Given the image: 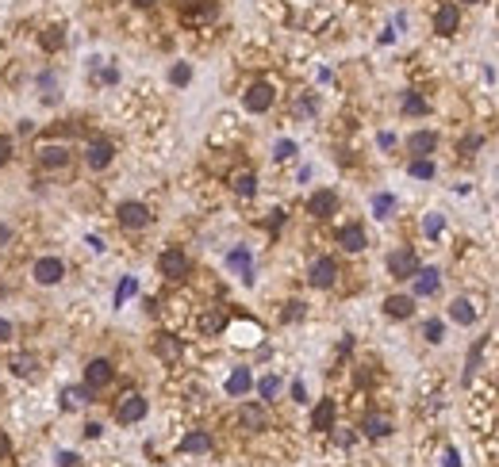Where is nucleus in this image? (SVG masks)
Here are the masks:
<instances>
[{
  "label": "nucleus",
  "instance_id": "32",
  "mask_svg": "<svg viewBox=\"0 0 499 467\" xmlns=\"http://www.w3.org/2000/svg\"><path fill=\"white\" fill-rule=\"evenodd\" d=\"M484 345H488V341H476V345H473V353H469V368H465V379H473V376H476V368H480Z\"/></svg>",
  "mask_w": 499,
  "mask_h": 467
},
{
  "label": "nucleus",
  "instance_id": "29",
  "mask_svg": "<svg viewBox=\"0 0 499 467\" xmlns=\"http://www.w3.org/2000/svg\"><path fill=\"white\" fill-rule=\"evenodd\" d=\"M158 356H161V360H181V341L166 333V337L158 341Z\"/></svg>",
  "mask_w": 499,
  "mask_h": 467
},
{
  "label": "nucleus",
  "instance_id": "41",
  "mask_svg": "<svg viewBox=\"0 0 499 467\" xmlns=\"http://www.w3.org/2000/svg\"><path fill=\"white\" fill-rule=\"evenodd\" d=\"M304 318V303H288V311H284V322H296Z\"/></svg>",
  "mask_w": 499,
  "mask_h": 467
},
{
  "label": "nucleus",
  "instance_id": "48",
  "mask_svg": "<svg viewBox=\"0 0 499 467\" xmlns=\"http://www.w3.org/2000/svg\"><path fill=\"white\" fill-rule=\"evenodd\" d=\"M446 467H461V459H457V452H449V456H446Z\"/></svg>",
  "mask_w": 499,
  "mask_h": 467
},
{
  "label": "nucleus",
  "instance_id": "34",
  "mask_svg": "<svg viewBox=\"0 0 499 467\" xmlns=\"http://www.w3.org/2000/svg\"><path fill=\"white\" fill-rule=\"evenodd\" d=\"M403 111H408V115H423L426 111V100L415 96V92H408V96H403Z\"/></svg>",
  "mask_w": 499,
  "mask_h": 467
},
{
  "label": "nucleus",
  "instance_id": "12",
  "mask_svg": "<svg viewBox=\"0 0 499 467\" xmlns=\"http://www.w3.org/2000/svg\"><path fill=\"white\" fill-rule=\"evenodd\" d=\"M338 246L346 249V253H361V249L369 246V238H365V230L353 222V226H342L338 230Z\"/></svg>",
  "mask_w": 499,
  "mask_h": 467
},
{
  "label": "nucleus",
  "instance_id": "43",
  "mask_svg": "<svg viewBox=\"0 0 499 467\" xmlns=\"http://www.w3.org/2000/svg\"><path fill=\"white\" fill-rule=\"evenodd\" d=\"M12 333H16V329H12V322L0 318V341H12Z\"/></svg>",
  "mask_w": 499,
  "mask_h": 467
},
{
  "label": "nucleus",
  "instance_id": "28",
  "mask_svg": "<svg viewBox=\"0 0 499 467\" xmlns=\"http://www.w3.org/2000/svg\"><path fill=\"white\" fill-rule=\"evenodd\" d=\"M211 448V437L208 433H189L181 441V452H208Z\"/></svg>",
  "mask_w": 499,
  "mask_h": 467
},
{
  "label": "nucleus",
  "instance_id": "40",
  "mask_svg": "<svg viewBox=\"0 0 499 467\" xmlns=\"http://www.w3.org/2000/svg\"><path fill=\"white\" fill-rule=\"evenodd\" d=\"M292 154H296V146H292V142H277V154H273L277 161H288Z\"/></svg>",
  "mask_w": 499,
  "mask_h": 467
},
{
  "label": "nucleus",
  "instance_id": "19",
  "mask_svg": "<svg viewBox=\"0 0 499 467\" xmlns=\"http://www.w3.org/2000/svg\"><path fill=\"white\" fill-rule=\"evenodd\" d=\"M408 146H411V154H415V157H426V154H434V146H438V134H430V131H415Z\"/></svg>",
  "mask_w": 499,
  "mask_h": 467
},
{
  "label": "nucleus",
  "instance_id": "27",
  "mask_svg": "<svg viewBox=\"0 0 499 467\" xmlns=\"http://www.w3.org/2000/svg\"><path fill=\"white\" fill-rule=\"evenodd\" d=\"M392 211H396V196H388V192L373 196V214L376 219H392Z\"/></svg>",
  "mask_w": 499,
  "mask_h": 467
},
{
  "label": "nucleus",
  "instance_id": "45",
  "mask_svg": "<svg viewBox=\"0 0 499 467\" xmlns=\"http://www.w3.org/2000/svg\"><path fill=\"white\" fill-rule=\"evenodd\" d=\"M58 464H62V467H73V464H77V456H73V452H62Z\"/></svg>",
  "mask_w": 499,
  "mask_h": 467
},
{
  "label": "nucleus",
  "instance_id": "2",
  "mask_svg": "<svg viewBox=\"0 0 499 467\" xmlns=\"http://www.w3.org/2000/svg\"><path fill=\"white\" fill-rule=\"evenodd\" d=\"M388 272L396 280H411L419 272V257L411 249H396V253H388Z\"/></svg>",
  "mask_w": 499,
  "mask_h": 467
},
{
  "label": "nucleus",
  "instance_id": "31",
  "mask_svg": "<svg viewBox=\"0 0 499 467\" xmlns=\"http://www.w3.org/2000/svg\"><path fill=\"white\" fill-rule=\"evenodd\" d=\"M411 176L430 181V176H434V161H430V157H415V161H411Z\"/></svg>",
  "mask_w": 499,
  "mask_h": 467
},
{
  "label": "nucleus",
  "instance_id": "47",
  "mask_svg": "<svg viewBox=\"0 0 499 467\" xmlns=\"http://www.w3.org/2000/svg\"><path fill=\"white\" fill-rule=\"evenodd\" d=\"M8 238H12V226H0V249L8 246Z\"/></svg>",
  "mask_w": 499,
  "mask_h": 467
},
{
  "label": "nucleus",
  "instance_id": "7",
  "mask_svg": "<svg viewBox=\"0 0 499 467\" xmlns=\"http://www.w3.org/2000/svg\"><path fill=\"white\" fill-rule=\"evenodd\" d=\"M150 207L146 203H123L119 207V222H123L127 230H142V226H150Z\"/></svg>",
  "mask_w": 499,
  "mask_h": 467
},
{
  "label": "nucleus",
  "instance_id": "17",
  "mask_svg": "<svg viewBox=\"0 0 499 467\" xmlns=\"http://www.w3.org/2000/svg\"><path fill=\"white\" fill-rule=\"evenodd\" d=\"M411 280H415V295H434L438 291V268H419Z\"/></svg>",
  "mask_w": 499,
  "mask_h": 467
},
{
  "label": "nucleus",
  "instance_id": "23",
  "mask_svg": "<svg viewBox=\"0 0 499 467\" xmlns=\"http://www.w3.org/2000/svg\"><path fill=\"white\" fill-rule=\"evenodd\" d=\"M361 429H365V437H388L392 433V421L384 418V414H369V418L361 421Z\"/></svg>",
  "mask_w": 499,
  "mask_h": 467
},
{
  "label": "nucleus",
  "instance_id": "44",
  "mask_svg": "<svg viewBox=\"0 0 499 467\" xmlns=\"http://www.w3.org/2000/svg\"><path fill=\"white\" fill-rule=\"evenodd\" d=\"M8 448H12V441H8V433H4V429H0V459L8 456Z\"/></svg>",
  "mask_w": 499,
  "mask_h": 467
},
{
  "label": "nucleus",
  "instance_id": "4",
  "mask_svg": "<svg viewBox=\"0 0 499 467\" xmlns=\"http://www.w3.org/2000/svg\"><path fill=\"white\" fill-rule=\"evenodd\" d=\"M62 276H66V264H62L58 257H42V261H35V280H39L42 287H54Z\"/></svg>",
  "mask_w": 499,
  "mask_h": 467
},
{
  "label": "nucleus",
  "instance_id": "5",
  "mask_svg": "<svg viewBox=\"0 0 499 467\" xmlns=\"http://www.w3.org/2000/svg\"><path fill=\"white\" fill-rule=\"evenodd\" d=\"M158 268H161V276L181 280V276H189V257H184L181 249H166V253H161V261H158Z\"/></svg>",
  "mask_w": 499,
  "mask_h": 467
},
{
  "label": "nucleus",
  "instance_id": "18",
  "mask_svg": "<svg viewBox=\"0 0 499 467\" xmlns=\"http://www.w3.org/2000/svg\"><path fill=\"white\" fill-rule=\"evenodd\" d=\"M227 264H231L234 272H242V280H246V284H254V264H250V249H231Z\"/></svg>",
  "mask_w": 499,
  "mask_h": 467
},
{
  "label": "nucleus",
  "instance_id": "33",
  "mask_svg": "<svg viewBox=\"0 0 499 467\" xmlns=\"http://www.w3.org/2000/svg\"><path fill=\"white\" fill-rule=\"evenodd\" d=\"M42 46H46V50H62V46H66V35H62V27H50V31L42 35Z\"/></svg>",
  "mask_w": 499,
  "mask_h": 467
},
{
  "label": "nucleus",
  "instance_id": "10",
  "mask_svg": "<svg viewBox=\"0 0 499 467\" xmlns=\"http://www.w3.org/2000/svg\"><path fill=\"white\" fill-rule=\"evenodd\" d=\"M308 211L315 214V219H331L334 211H338V196H334L331 188H323V192H315V196L308 199Z\"/></svg>",
  "mask_w": 499,
  "mask_h": 467
},
{
  "label": "nucleus",
  "instance_id": "24",
  "mask_svg": "<svg viewBox=\"0 0 499 467\" xmlns=\"http://www.w3.org/2000/svg\"><path fill=\"white\" fill-rule=\"evenodd\" d=\"M184 19H189V24H211V19H216V4L204 0V4H196V8L184 12Z\"/></svg>",
  "mask_w": 499,
  "mask_h": 467
},
{
  "label": "nucleus",
  "instance_id": "30",
  "mask_svg": "<svg viewBox=\"0 0 499 467\" xmlns=\"http://www.w3.org/2000/svg\"><path fill=\"white\" fill-rule=\"evenodd\" d=\"M223 326H227V318H223L219 311H208L204 318H200V329H204V333H219Z\"/></svg>",
  "mask_w": 499,
  "mask_h": 467
},
{
  "label": "nucleus",
  "instance_id": "38",
  "mask_svg": "<svg viewBox=\"0 0 499 467\" xmlns=\"http://www.w3.org/2000/svg\"><path fill=\"white\" fill-rule=\"evenodd\" d=\"M423 337H426L430 345H438V341H441V322H438V318H430V322L423 326Z\"/></svg>",
  "mask_w": 499,
  "mask_h": 467
},
{
  "label": "nucleus",
  "instance_id": "46",
  "mask_svg": "<svg viewBox=\"0 0 499 467\" xmlns=\"http://www.w3.org/2000/svg\"><path fill=\"white\" fill-rule=\"evenodd\" d=\"M292 394H296V402L308 399V391H304V383H292Z\"/></svg>",
  "mask_w": 499,
  "mask_h": 467
},
{
  "label": "nucleus",
  "instance_id": "36",
  "mask_svg": "<svg viewBox=\"0 0 499 467\" xmlns=\"http://www.w3.org/2000/svg\"><path fill=\"white\" fill-rule=\"evenodd\" d=\"M277 391H281V379H277V376H265V379L258 383V394H261V399H273Z\"/></svg>",
  "mask_w": 499,
  "mask_h": 467
},
{
  "label": "nucleus",
  "instance_id": "11",
  "mask_svg": "<svg viewBox=\"0 0 499 467\" xmlns=\"http://www.w3.org/2000/svg\"><path fill=\"white\" fill-rule=\"evenodd\" d=\"M461 27V12H457V4H441L438 12H434V31L438 35H453Z\"/></svg>",
  "mask_w": 499,
  "mask_h": 467
},
{
  "label": "nucleus",
  "instance_id": "49",
  "mask_svg": "<svg viewBox=\"0 0 499 467\" xmlns=\"http://www.w3.org/2000/svg\"><path fill=\"white\" fill-rule=\"evenodd\" d=\"M134 4H139V8H150V4H158V0H134Z\"/></svg>",
  "mask_w": 499,
  "mask_h": 467
},
{
  "label": "nucleus",
  "instance_id": "20",
  "mask_svg": "<svg viewBox=\"0 0 499 467\" xmlns=\"http://www.w3.org/2000/svg\"><path fill=\"white\" fill-rule=\"evenodd\" d=\"M85 402H92L89 387H66V391H62V406H66V410H81Z\"/></svg>",
  "mask_w": 499,
  "mask_h": 467
},
{
  "label": "nucleus",
  "instance_id": "6",
  "mask_svg": "<svg viewBox=\"0 0 499 467\" xmlns=\"http://www.w3.org/2000/svg\"><path fill=\"white\" fill-rule=\"evenodd\" d=\"M112 157H116V149H112V142H104V138L89 142V149H85V165H89V169H108Z\"/></svg>",
  "mask_w": 499,
  "mask_h": 467
},
{
  "label": "nucleus",
  "instance_id": "50",
  "mask_svg": "<svg viewBox=\"0 0 499 467\" xmlns=\"http://www.w3.org/2000/svg\"><path fill=\"white\" fill-rule=\"evenodd\" d=\"M465 4H476V0H465Z\"/></svg>",
  "mask_w": 499,
  "mask_h": 467
},
{
  "label": "nucleus",
  "instance_id": "39",
  "mask_svg": "<svg viewBox=\"0 0 499 467\" xmlns=\"http://www.w3.org/2000/svg\"><path fill=\"white\" fill-rule=\"evenodd\" d=\"M423 230H426V238H438V234H441V214H426Z\"/></svg>",
  "mask_w": 499,
  "mask_h": 467
},
{
  "label": "nucleus",
  "instance_id": "15",
  "mask_svg": "<svg viewBox=\"0 0 499 467\" xmlns=\"http://www.w3.org/2000/svg\"><path fill=\"white\" fill-rule=\"evenodd\" d=\"M334 414H338L334 410V399H323L315 406V414H311V425H315L319 433H326V429H334Z\"/></svg>",
  "mask_w": 499,
  "mask_h": 467
},
{
  "label": "nucleus",
  "instance_id": "9",
  "mask_svg": "<svg viewBox=\"0 0 499 467\" xmlns=\"http://www.w3.org/2000/svg\"><path fill=\"white\" fill-rule=\"evenodd\" d=\"M112 383V360H92L89 368H85V387L89 391H100V387Z\"/></svg>",
  "mask_w": 499,
  "mask_h": 467
},
{
  "label": "nucleus",
  "instance_id": "16",
  "mask_svg": "<svg viewBox=\"0 0 499 467\" xmlns=\"http://www.w3.org/2000/svg\"><path fill=\"white\" fill-rule=\"evenodd\" d=\"M39 161H42V169H62V165H69V149L66 146H42Z\"/></svg>",
  "mask_w": 499,
  "mask_h": 467
},
{
  "label": "nucleus",
  "instance_id": "3",
  "mask_svg": "<svg viewBox=\"0 0 499 467\" xmlns=\"http://www.w3.org/2000/svg\"><path fill=\"white\" fill-rule=\"evenodd\" d=\"M242 104H246V111H254V115L269 111V107H273V84H250Z\"/></svg>",
  "mask_w": 499,
  "mask_h": 467
},
{
  "label": "nucleus",
  "instance_id": "1",
  "mask_svg": "<svg viewBox=\"0 0 499 467\" xmlns=\"http://www.w3.org/2000/svg\"><path fill=\"white\" fill-rule=\"evenodd\" d=\"M142 418H146V399H142V394H123L116 406V421L119 425H134V421H142Z\"/></svg>",
  "mask_w": 499,
  "mask_h": 467
},
{
  "label": "nucleus",
  "instance_id": "8",
  "mask_svg": "<svg viewBox=\"0 0 499 467\" xmlns=\"http://www.w3.org/2000/svg\"><path fill=\"white\" fill-rule=\"evenodd\" d=\"M308 280H311V287H331L334 280H338V264H334L331 257H319V261L311 264Z\"/></svg>",
  "mask_w": 499,
  "mask_h": 467
},
{
  "label": "nucleus",
  "instance_id": "37",
  "mask_svg": "<svg viewBox=\"0 0 499 467\" xmlns=\"http://www.w3.org/2000/svg\"><path fill=\"white\" fill-rule=\"evenodd\" d=\"M169 81H173V84H189V81H192V69L181 62V66H173V69H169Z\"/></svg>",
  "mask_w": 499,
  "mask_h": 467
},
{
  "label": "nucleus",
  "instance_id": "25",
  "mask_svg": "<svg viewBox=\"0 0 499 467\" xmlns=\"http://www.w3.org/2000/svg\"><path fill=\"white\" fill-rule=\"evenodd\" d=\"M231 188L238 192L242 199H250V196H254V192H258V181H254V172H238V176H234V181H231Z\"/></svg>",
  "mask_w": 499,
  "mask_h": 467
},
{
  "label": "nucleus",
  "instance_id": "14",
  "mask_svg": "<svg viewBox=\"0 0 499 467\" xmlns=\"http://www.w3.org/2000/svg\"><path fill=\"white\" fill-rule=\"evenodd\" d=\"M384 314L388 318H411L415 314V295H388L384 299Z\"/></svg>",
  "mask_w": 499,
  "mask_h": 467
},
{
  "label": "nucleus",
  "instance_id": "21",
  "mask_svg": "<svg viewBox=\"0 0 499 467\" xmlns=\"http://www.w3.org/2000/svg\"><path fill=\"white\" fill-rule=\"evenodd\" d=\"M250 387H254V376H250L246 368H234L231 379H227V394H234V399H238V394H246Z\"/></svg>",
  "mask_w": 499,
  "mask_h": 467
},
{
  "label": "nucleus",
  "instance_id": "13",
  "mask_svg": "<svg viewBox=\"0 0 499 467\" xmlns=\"http://www.w3.org/2000/svg\"><path fill=\"white\" fill-rule=\"evenodd\" d=\"M238 421H242L246 429H254V433H258V429L269 425V414H265V406H258V402H246V406L238 410Z\"/></svg>",
  "mask_w": 499,
  "mask_h": 467
},
{
  "label": "nucleus",
  "instance_id": "26",
  "mask_svg": "<svg viewBox=\"0 0 499 467\" xmlns=\"http://www.w3.org/2000/svg\"><path fill=\"white\" fill-rule=\"evenodd\" d=\"M35 368H39V356L35 353H19L16 360H12V372H16V376H35Z\"/></svg>",
  "mask_w": 499,
  "mask_h": 467
},
{
  "label": "nucleus",
  "instance_id": "35",
  "mask_svg": "<svg viewBox=\"0 0 499 467\" xmlns=\"http://www.w3.org/2000/svg\"><path fill=\"white\" fill-rule=\"evenodd\" d=\"M134 291H139V284H134V280H131V276H127V280H123V284H119V291H116V306H123V303H127V299H131V295H134Z\"/></svg>",
  "mask_w": 499,
  "mask_h": 467
},
{
  "label": "nucleus",
  "instance_id": "42",
  "mask_svg": "<svg viewBox=\"0 0 499 467\" xmlns=\"http://www.w3.org/2000/svg\"><path fill=\"white\" fill-rule=\"evenodd\" d=\"M8 157H12V138L8 134H0V165L8 161Z\"/></svg>",
  "mask_w": 499,
  "mask_h": 467
},
{
  "label": "nucleus",
  "instance_id": "22",
  "mask_svg": "<svg viewBox=\"0 0 499 467\" xmlns=\"http://www.w3.org/2000/svg\"><path fill=\"white\" fill-rule=\"evenodd\" d=\"M449 318L457 322V326H473V322H476V311H473V303H469V299H453V306H449Z\"/></svg>",
  "mask_w": 499,
  "mask_h": 467
}]
</instances>
